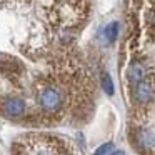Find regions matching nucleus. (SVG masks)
I'll return each instance as SVG.
<instances>
[{"instance_id": "obj_1", "label": "nucleus", "mask_w": 155, "mask_h": 155, "mask_svg": "<svg viewBox=\"0 0 155 155\" xmlns=\"http://www.w3.org/2000/svg\"><path fill=\"white\" fill-rule=\"evenodd\" d=\"M14 155H64L58 142L55 138L44 137V135H30L24 140H18L12 147Z\"/></svg>"}, {"instance_id": "obj_2", "label": "nucleus", "mask_w": 155, "mask_h": 155, "mask_svg": "<svg viewBox=\"0 0 155 155\" xmlns=\"http://www.w3.org/2000/svg\"><path fill=\"white\" fill-rule=\"evenodd\" d=\"M38 104L42 110L47 114H57L64 105V94L60 88L54 85H47L38 92Z\"/></svg>"}, {"instance_id": "obj_3", "label": "nucleus", "mask_w": 155, "mask_h": 155, "mask_svg": "<svg viewBox=\"0 0 155 155\" xmlns=\"http://www.w3.org/2000/svg\"><path fill=\"white\" fill-rule=\"evenodd\" d=\"M153 85L150 84V80H142L135 85V90H134V98L138 105H147L153 100Z\"/></svg>"}, {"instance_id": "obj_4", "label": "nucleus", "mask_w": 155, "mask_h": 155, "mask_svg": "<svg viewBox=\"0 0 155 155\" xmlns=\"http://www.w3.org/2000/svg\"><path fill=\"white\" fill-rule=\"evenodd\" d=\"M2 110L7 117H22L25 114V104L20 98H8L4 102Z\"/></svg>"}, {"instance_id": "obj_5", "label": "nucleus", "mask_w": 155, "mask_h": 155, "mask_svg": "<svg viewBox=\"0 0 155 155\" xmlns=\"http://www.w3.org/2000/svg\"><path fill=\"white\" fill-rule=\"evenodd\" d=\"M145 77H147V67L140 62H134L127 68V78L132 85H137L138 82L145 80Z\"/></svg>"}, {"instance_id": "obj_6", "label": "nucleus", "mask_w": 155, "mask_h": 155, "mask_svg": "<svg viewBox=\"0 0 155 155\" xmlns=\"http://www.w3.org/2000/svg\"><path fill=\"white\" fill-rule=\"evenodd\" d=\"M135 140H137L138 147L145 148V150H150V148L155 145L153 135H152L150 130H147V128H140V130H137V134H135Z\"/></svg>"}, {"instance_id": "obj_7", "label": "nucleus", "mask_w": 155, "mask_h": 155, "mask_svg": "<svg viewBox=\"0 0 155 155\" xmlns=\"http://www.w3.org/2000/svg\"><path fill=\"white\" fill-rule=\"evenodd\" d=\"M117 35H118V24L117 22H110V24L102 30L100 38L104 40V44L108 45V44H114L115 38H117Z\"/></svg>"}, {"instance_id": "obj_8", "label": "nucleus", "mask_w": 155, "mask_h": 155, "mask_svg": "<svg viewBox=\"0 0 155 155\" xmlns=\"http://www.w3.org/2000/svg\"><path fill=\"white\" fill-rule=\"evenodd\" d=\"M100 80H102V87H104V90L107 92L108 95H114V82H112L110 75H108L107 72H102Z\"/></svg>"}, {"instance_id": "obj_9", "label": "nucleus", "mask_w": 155, "mask_h": 155, "mask_svg": "<svg viewBox=\"0 0 155 155\" xmlns=\"http://www.w3.org/2000/svg\"><path fill=\"white\" fill-rule=\"evenodd\" d=\"M112 148H114L112 143H104V145H100V147L95 150V155H107V153H110Z\"/></svg>"}, {"instance_id": "obj_10", "label": "nucleus", "mask_w": 155, "mask_h": 155, "mask_svg": "<svg viewBox=\"0 0 155 155\" xmlns=\"http://www.w3.org/2000/svg\"><path fill=\"white\" fill-rule=\"evenodd\" d=\"M150 22H152V25H153V27H155V10H153V12H152V14H150Z\"/></svg>"}, {"instance_id": "obj_11", "label": "nucleus", "mask_w": 155, "mask_h": 155, "mask_svg": "<svg viewBox=\"0 0 155 155\" xmlns=\"http://www.w3.org/2000/svg\"><path fill=\"white\" fill-rule=\"evenodd\" d=\"M112 155H124V152H114Z\"/></svg>"}]
</instances>
